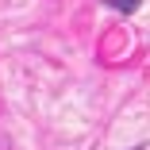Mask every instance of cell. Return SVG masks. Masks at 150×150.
Here are the masks:
<instances>
[{
	"label": "cell",
	"mask_w": 150,
	"mask_h": 150,
	"mask_svg": "<svg viewBox=\"0 0 150 150\" xmlns=\"http://www.w3.org/2000/svg\"><path fill=\"white\" fill-rule=\"evenodd\" d=\"M112 8H119V12H131V8H139V0H108Z\"/></svg>",
	"instance_id": "1"
}]
</instances>
